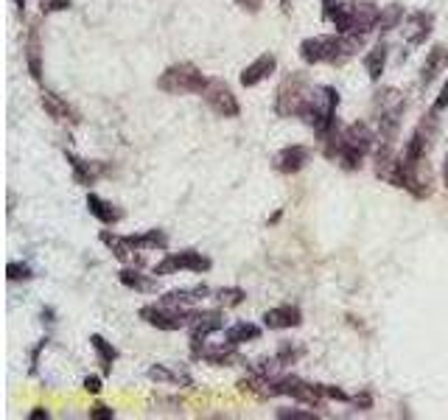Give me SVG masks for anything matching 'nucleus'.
<instances>
[{
	"label": "nucleus",
	"instance_id": "2eb2a0df",
	"mask_svg": "<svg viewBox=\"0 0 448 420\" xmlns=\"http://www.w3.org/2000/svg\"><path fill=\"white\" fill-rule=\"evenodd\" d=\"M275 67H278V57L267 51V54H261L258 59L250 62V64L241 70V76H238V79H241V84H244V87H258L264 79H269V76L275 73Z\"/></svg>",
	"mask_w": 448,
	"mask_h": 420
},
{
	"label": "nucleus",
	"instance_id": "58836bf2",
	"mask_svg": "<svg viewBox=\"0 0 448 420\" xmlns=\"http://www.w3.org/2000/svg\"><path fill=\"white\" fill-rule=\"evenodd\" d=\"M350 404H353V407H359V409H364V412H367V409H373V395H370V392H362V395H356V398H353V401H350Z\"/></svg>",
	"mask_w": 448,
	"mask_h": 420
},
{
	"label": "nucleus",
	"instance_id": "473e14b6",
	"mask_svg": "<svg viewBox=\"0 0 448 420\" xmlns=\"http://www.w3.org/2000/svg\"><path fill=\"white\" fill-rule=\"evenodd\" d=\"M6 278H9L11 283H17V280H31V278H34V272H31V266H28V263L9 261V263H6Z\"/></svg>",
	"mask_w": 448,
	"mask_h": 420
},
{
	"label": "nucleus",
	"instance_id": "f8f14e48",
	"mask_svg": "<svg viewBox=\"0 0 448 420\" xmlns=\"http://www.w3.org/2000/svg\"><path fill=\"white\" fill-rule=\"evenodd\" d=\"M432 28H435V14L432 11H412L406 20H403V40L406 45H423L429 37H432Z\"/></svg>",
	"mask_w": 448,
	"mask_h": 420
},
{
	"label": "nucleus",
	"instance_id": "20e7f679",
	"mask_svg": "<svg viewBox=\"0 0 448 420\" xmlns=\"http://www.w3.org/2000/svg\"><path fill=\"white\" fill-rule=\"evenodd\" d=\"M157 87L168 96H202V90L208 87V76L191 62H177L157 76Z\"/></svg>",
	"mask_w": 448,
	"mask_h": 420
},
{
	"label": "nucleus",
	"instance_id": "79ce46f5",
	"mask_svg": "<svg viewBox=\"0 0 448 420\" xmlns=\"http://www.w3.org/2000/svg\"><path fill=\"white\" fill-rule=\"evenodd\" d=\"M43 418H51V412L45 407H37L34 412H28V420H43Z\"/></svg>",
	"mask_w": 448,
	"mask_h": 420
},
{
	"label": "nucleus",
	"instance_id": "bb28decb",
	"mask_svg": "<svg viewBox=\"0 0 448 420\" xmlns=\"http://www.w3.org/2000/svg\"><path fill=\"white\" fill-rule=\"evenodd\" d=\"M90 348H93V353H96V359L101 364V370H104V375H110L112 373V364L118 361V348L107 342L101 334H90Z\"/></svg>",
	"mask_w": 448,
	"mask_h": 420
},
{
	"label": "nucleus",
	"instance_id": "c03bdc74",
	"mask_svg": "<svg viewBox=\"0 0 448 420\" xmlns=\"http://www.w3.org/2000/svg\"><path fill=\"white\" fill-rule=\"evenodd\" d=\"M443 182H446V188H448V152H446V160H443Z\"/></svg>",
	"mask_w": 448,
	"mask_h": 420
},
{
	"label": "nucleus",
	"instance_id": "a878e982",
	"mask_svg": "<svg viewBox=\"0 0 448 420\" xmlns=\"http://www.w3.org/2000/svg\"><path fill=\"white\" fill-rule=\"evenodd\" d=\"M387 57H390V45H387L384 40H381V42H376V45L364 54V70H367L370 81H381L384 67H387Z\"/></svg>",
	"mask_w": 448,
	"mask_h": 420
},
{
	"label": "nucleus",
	"instance_id": "f03ea898",
	"mask_svg": "<svg viewBox=\"0 0 448 420\" xmlns=\"http://www.w3.org/2000/svg\"><path fill=\"white\" fill-rule=\"evenodd\" d=\"M336 107H339V90L331 84H323L306 96V101L297 110V118H303L306 126H311L323 137L336 126Z\"/></svg>",
	"mask_w": 448,
	"mask_h": 420
},
{
	"label": "nucleus",
	"instance_id": "4be33fe9",
	"mask_svg": "<svg viewBox=\"0 0 448 420\" xmlns=\"http://www.w3.org/2000/svg\"><path fill=\"white\" fill-rule=\"evenodd\" d=\"M118 280H121V286H126V289H132V292H140V295H152V292H157V275L152 272V275H143L140 272V266H126V269H121L118 272Z\"/></svg>",
	"mask_w": 448,
	"mask_h": 420
},
{
	"label": "nucleus",
	"instance_id": "c9c22d12",
	"mask_svg": "<svg viewBox=\"0 0 448 420\" xmlns=\"http://www.w3.org/2000/svg\"><path fill=\"white\" fill-rule=\"evenodd\" d=\"M90 418L93 420H112L115 418V409H110L107 404H96V407L90 409Z\"/></svg>",
	"mask_w": 448,
	"mask_h": 420
},
{
	"label": "nucleus",
	"instance_id": "7ed1b4c3",
	"mask_svg": "<svg viewBox=\"0 0 448 420\" xmlns=\"http://www.w3.org/2000/svg\"><path fill=\"white\" fill-rule=\"evenodd\" d=\"M376 140H379V135L364 120H356V123L345 126L342 129V146H339L336 163L345 171H359L362 163H364V157L376 149Z\"/></svg>",
	"mask_w": 448,
	"mask_h": 420
},
{
	"label": "nucleus",
	"instance_id": "f704fd0d",
	"mask_svg": "<svg viewBox=\"0 0 448 420\" xmlns=\"http://www.w3.org/2000/svg\"><path fill=\"white\" fill-rule=\"evenodd\" d=\"M280 420H317L320 415L314 409H278L275 412Z\"/></svg>",
	"mask_w": 448,
	"mask_h": 420
},
{
	"label": "nucleus",
	"instance_id": "f3484780",
	"mask_svg": "<svg viewBox=\"0 0 448 420\" xmlns=\"http://www.w3.org/2000/svg\"><path fill=\"white\" fill-rule=\"evenodd\" d=\"M379 17H381V6H376L373 0H362L353 3V31L350 34H370L379 28Z\"/></svg>",
	"mask_w": 448,
	"mask_h": 420
},
{
	"label": "nucleus",
	"instance_id": "ea45409f",
	"mask_svg": "<svg viewBox=\"0 0 448 420\" xmlns=\"http://www.w3.org/2000/svg\"><path fill=\"white\" fill-rule=\"evenodd\" d=\"M446 107H448V81H446V84H443V90H440V96L435 98V104H432V110H435V113H443Z\"/></svg>",
	"mask_w": 448,
	"mask_h": 420
},
{
	"label": "nucleus",
	"instance_id": "9b49d317",
	"mask_svg": "<svg viewBox=\"0 0 448 420\" xmlns=\"http://www.w3.org/2000/svg\"><path fill=\"white\" fill-rule=\"evenodd\" d=\"M261 319H264V328H269V331H289V328L303 325V311L294 302H280L275 308L264 311Z\"/></svg>",
	"mask_w": 448,
	"mask_h": 420
},
{
	"label": "nucleus",
	"instance_id": "1a4fd4ad",
	"mask_svg": "<svg viewBox=\"0 0 448 420\" xmlns=\"http://www.w3.org/2000/svg\"><path fill=\"white\" fill-rule=\"evenodd\" d=\"M224 328V317H222V308H213V311H196L194 308V319H191V325H188V331H191V356H196L208 342V336L211 334H216V331H222Z\"/></svg>",
	"mask_w": 448,
	"mask_h": 420
},
{
	"label": "nucleus",
	"instance_id": "c85d7f7f",
	"mask_svg": "<svg viewBox=\"0 0 448 420\" xmlns=\"http://www.w3.org/2000/svg\"><path fill=\"white\" fill-rule=\"evenodd\" d=\"M403 20H406V14H403V6H401V3L381 6V17H379V28H376V31L390 34V31H395V28L403 25Z\"/></svg>",
	"mask_w": 448,
	"mask_h": 420
},
{
	"label": "nucleus",
	"instance_id": "c756f323",
	"mask_svg": "<svg viewBox=\"0 0 448 420\" xmlns=\"http://www.w3.org/2000/svg\"><path fill=\"white\" fill-rule=\"evenodd\" d=\"M247 300V292L241 289V286H222V289H216L213 292V302L219 305V308H238L241 302Z\"/></svg>",
	"mask_w": 448,
	"mask_h": 420
},
{
	"label": "nucleus",
	"instance_id": "39448f33",
	"mask_svg": "<svg viewBox=\"0 0 448 420\" xmlns=\"http://www.w3.org/2000/svg\"><path fill=\"white\" fill-rule=\"evenodd\" d=\"M138 317L157 328V331H182L191 325L194 319V308H174V305H163V302H149V305H140Z\"/></svg>",
	"mask_w": 448,
	"mask_h": 420
},
{
	"label": "nucleus",
	"instance_id": "dca6fc26",
	"mask_svg": "<svg viewBox=\"0 0 448 420\" xmlns=\"http://www.w3.org/2000/svg\"><path fill=\"white\" fill-rule=\"evenodd\" d=\"M40 104H43L45 115L54 118L56 123H79V113L62 96H56L54 90H43L40 93Z\"/></svg>",
	"mask_w": 448,
	"mask_h": 420
},
{
	"label": "nucleus",
	"instance_id": "0eeeda50",
	"mask_svg": "<svg viewBox=\"0 0 448 420\" xmlns=\"http://www.w3.org/2000/svg\"><path fill=\"white\" fill-rule=\"evenodd\" d=\"M213 261L199 252V249H182V252H168L160 263H155V275L157 278H166V275H177V272H196V275H205L211 272Z\"/></svg>",
	"mask_w": 448,
	"mask_h": 420
},
{
	"label": "nucleus",
	"instance_id": "72a5a7b5",
	"mask_svg": "<svg viewBox=\"0 0 448 420\" xmlns=\"http://www.w3.org/2000/svg\"><path fill=\"white\" fill-rule=\"evenodd\" d=\"M320 392H323L325 401H339V404H350V401H353V398H350L342 387H336V384H320Z\"/></svg>",
	"mask_w": 448,
	"mask_h": 420
},
{
	"label": "nucleus",
	"instance_id": "412c9836",
	"mask_svg": "<svg viewBox=\"0 0 448 420\" xmlns=\"http://www.w3.org/2000/svg\"><path fill=\"white\" fill-rule=\"evenodd\" d=\"M152 381H157V384H177V387H194V378H191V373L185 370V367H179V364H152L149 367V373H146Z\"/></svg>",
	"mask_w": 448,
	"mask_h": 420
},
{
	"label": "nucleus",
	"instance_id": "cd10ccee",
	"mask_svg": "<svg viewBox=\"0 0 448 420\" xmlns=\"http://www.w3.org/2000/svg\"><path fill=\"white\" fill-rule=\"evenodd\" d=\"M126 241L138 249V252H146V249H160L166 252L168 249V236L163 230H146V233H138V236H126Z\"/></svg>",
	"mask_w": 448,
	"mask_h": 420
},
{
	"label": "nucleus",
	"instance_id": "a211bd4d",
	"mask_svg": "<svg viewBox=\"0 0 448 420\" xmlns=\"http://www.w3.org/2000/svg\"><path fill=\"white\" fill-rule=\"evenodd\" d=\"M23 54H26V64L34 81H43V40H40V28L28 25L26 42H23Z\"/></svg>",
	"mask_w": 448,
	"mask_h": 420
},
{
	"label": "nucleus",
	"instance_id": "49530a36",
	"mask_svg": "<svg viewBox=\"0 0 448 420\" xmlns=\"http://www.w3.org/2000/svg\"><path fill=\"white\" fill-rule=\"evenodd\" d=\"M280 3H283V8H289V0H280Z\"/></svg>",
	"mask_w": 448,
	"mask_h": 420
},
{
	"label": "nucleus",
	"instance_id": "37998d69",
	"mask_svg": "<svg viewBox=\"0 0 448 420\" xmlns=\"http://www.w3.org/2000/svg\"><path fill=\"white\" fill-rule=\"evenodd\" d=\"M336 3H339V0H323V14H325V17H328V14L334 11Z\"/></svg>",
	"mask_w": 448,
	"mask_h": 420
},
{
	"label": "nucleus",
	"instance_id": "a19ab883",
	"mask_svg": "<svg viewBox=\"0 0 448 420\" xmlns=\"http://www.w3.org/2000/svg\"><path fill=\"white\" fill-rule=\"evenodd\" d=\"M261 3H264V0H238V6H241L244 11H252V14L261 8Z\"/></svg>",
	"mask_w": 448,
	"mask_h": 420
},
{
	"label": "nucleus",
	"instance_id": "e433bc0d",
	"mask_svg": "<svg viewBox=\"0 0 448 420\" xmlns=\"http://www.w3.org/2000/svg\"><path fill=\"white\" fill-rule=\"evenodd\" d=\"M65 8H70V0H43V14H54Z\"/></svg>",
	"mask_w": 448,
	"mask_h": 420
},
{
	"label": "nucleus",
	"instance_id": "393cba45",
	"mask_svg": "<svg viewBox=\"0 0 448 420\" xmlns=\"http://www.w3.org/2000/svg\"><path fill=\"white\" fill-rule=\"evenodd\" d=\"M261 325H255V322H233L230 328H224V342H230V345H235V348H241L244 342H258L261 339Z\"/></svg>",
	"mask_w": 448,
	"mask_h": 420
},
{
	"label": "nucleus",
	"instance_id": "a18cd8bd",
	"mask_svg": "<svg viewBox=\"0 0 448 420\" xmlns=\"http://www.w3.org/2000/svg\"><path fill=\"white\" fill-rule=\"evenodd\" d=\"M26 3H28V0H14V6H17L20 11H26Z\"/></svg>",
	"mask_w": 448,
	"mask_h": 420
},
{
	"label": "nucleus",
	"instance_id": "9d476101",
	"mask_svg": "<svg viewBox=\"0 0 448 420\" xmlns=\"http://www.w3.org/2000/svg\"><path fill=\"white\" fill-rule=\"evenodd\" d=\"M308 160H311V149L303 146V143H291V146H283L275 154L272 166H275V171L291 177V174H300L308 166Z\"/></svg>",
	"mask_w": 448,
	"mask_h": 420
},
{
	"label": "nucleus",
	"instance_id": "aec40b11",
	"mask_svg": "<svg viewBox=\"0 0 448 420\" xmlns=\"http://www.w3.org/2000/svg\"><path fill=\"white\" fill-rule=\"evenodd\" d=\"M208 295H213V292L205 283H196L191 289H171V292H166L160 297V302L163 305H174V308H194L196 302H202Z\"/></svg>",
	"mask_w": 448,
	"mask_h": 420
},
{
	"label": "nucleus",
	"instance_id": "b1692460",
	"mask_svg": "<svg viewBox=\"0 0 448 420\" xmlns=\"http://www.w3.org/2000/svg\"><path fill=\"white\" fill-rule=\"evenodd\" d=\"M87 210H90V216H96L104 227H112V225H118L121 219H123V210H118L112 202L107 199H101L99 193H87Z\"/></svg>",
	"mask_w": 448,
	"mask_h": 420
},
{
	"label": "nucleus",
	"instance_id": "f257e3e1",
	"mask_svg": "<svg viewBox=\"0 0 448 420\" xmlns=\"http://www.w3.org/2000/svg\"><path fill=\"white\" fill-rule=\"evenodd\" d=\"M364 48V34H317L300 42L306 64H345Z\"/></svg>",
	"mask_w": 448,
	"mask_h": 420
},
{
	"label": "nucleus",
	"instance_id": "4c0bfd02",
	"mask_svg": "<svg viewBox=\"0 0 448 420\" xmlns=\"http://www.w3.org/2000/svg\"><path fill=\"white\" fill-rule=\"evenodd\" d=\"M82 387H84V392L99 395V392H101V378H99V375H87V378L82 381Z\"/></svg>",
	"mask_w": 448,
	"mask_h": 420
},
{
	"label": "nucleus",
	"instance_id": "2f4dec72",
	"mask_svg": "<svg viewBox=\"0 0 448 420\" xmlns=\"http://www.w3.org/2000/svg\"><path fill=\"white\" fill-rule=\"evenodd\" d=\"M303 353H306V348L303 345H291V342H280L278 345V356L280 364L283 367H291V364H297V361L303 359Z\"/></svg>",
	"mask_w": 448,
	"mask_h": 420
},
{
	"label": "nucleus",
	"instance_id": "ddd939ff",
	"mask_svg": "<svg viewBox=\"0 0 448 420\" xmlns=\"http://www.w3.org/2000/svg\"><path fill=\"white\" fill-rule=\"evenodd\" d=\"M99 239H101V244L110 249L121 263H126V266H143V252H138V249L126 241V236H118V233H112V230H101Z\"/></svg>",
	"mask_w": 448,
	"mask_h": 420
},
{
	"label": "nucleus",
	"instance_id": "7c9ffc66",
	"mask_svg": "<svg viewBox=\"0 0 448 420\" xmlns=\"http://www.w3.org/2000/svg\"><path fill=\"white\" fill-rule=\"evenodd\" d=\"M328 20L334 23L336 34H350V31H353V6H347V3H336L334 11L328 14Z\"/></svg>",
	"mask_w": 448,
	"mask_h": 420
},
{
	"label": "nucleus",
	"instance_id": "423d86ee",
	"mask_svg": "<svg viewBox=\"0 0 448 420\" xmlns=\"http://www.w3.org/2000/svg\"><path fill=\"white\" fill-rule=\"evenodd\" d=\"M308 93H311L308 90V76L303 70L286 76L283 84L278 87V96H275V115H280V118L297 115V110H300V104L306 101Z\"/></svg>",
	"mask_w": 448,
	"mask_h": 420
},
{
	"label": "nucleus",
	"instance_id": "5701e85b",
	"mask_svg": "<svg viewBox=\"0 0 448 420\" xmlns=\"http://www.w3.org/2000/svg\"><path fill=\"white\" fill-rule=\"evenodd\" d=\"M446 67H448V48L446 45H432V51L426 54V62L420 67V87H429Z\"/></svg>",
	"mask_w": 448,
	"mask_h": 420
},
{
	"label": "nucleus",
	"instance_id": "4468645a",
	"mask_svg": "<svg viewBox=\"0 0 448 420\" xmlns=\"http://www.w3.org/2000/svg\"><path fill=\"white\" fill-rule=\"evenodd\" d=\"M65 160H67V166H70V171H73V180L79 182V185H84V188L96 185V182L107 174V166H104V163L82 160V157L73 154V152H65Z\"/></svg>",
	"mask_w": 448,
	"mask_h": 420
},
{
	"label": "nucleus",
	"instance_id": "6ab92c4d",
	"mask_svg": "<svg viewBox=\"0 0 448 420\" xmlns=\"http://www.w3.org/2000/svg\"><path fill=\"white\" fill-rule=\"evenodd\" d=\"M194 359H202L205 364H213V367H233V364H241V353L235 345L222 342V345H205Z\"/></svg>",
	"mask_w": 448,
	"mask_h": 420
},
{
	"label": "nucleus",
	"instance_id": "6e6552de",
	"mask_svg": "<svg viewBox=\"0 0 448 420\" xmlns=\"http://www.w3.org/2000/svg\"><path fill=\"white\" fill-rule=\"evenodd\" d=\"M202 98L219 118H238L241 115V104H238L233 87L222 79H208V87L202 90Z\"/></svg>",
	"mask_w": 448,
	"mask_h": 420
}]
</instances>
